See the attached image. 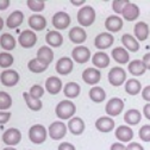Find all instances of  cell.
I'll return each instance as SVG.
<instances>
[{
	"mask_svg": "<svg viewBox=\"0 0 150 150\" xmlns=\"http://www.w3.org/2000/svg\"><path fill=\"white\" fill-rule=\"evenodd\" d=\"M75 112H76V106H75V104L73 101H69V100L60 101L55 108L56 116L62 120L71 119L73 116L75 115Z\"/></svg>",
	"mask_w": 150,
	"mask_h": 150,
	"instance_id": "6da1fadb",
	"label": "cell"
},
{
	"mask_svg": "<svg viewBox=\"0 0 150 150\" xmlns=\"http://www.w3.org/2000/svg\"><path fill=\"white\" fill-rule=\"evenodd\" d=\"M96 21V10L92 6H82L78 12V22L82 26H91Z\"/></svg>",
	"mask_w": 150,
	"mask_h": 150,
	"instance_id": "7a4b0ae2",
	"label": "cell"
},
{
	"mask_svg": "<svg viewBox=\"0 0 150 150\" xmlns=\"http://www.w3.org/2000/svg\"><path fill=\"white\" fill-rule=\"evenodd\" d=\"M29 138L35 144H42L47 139V129L42 124H35L29 130Z\"/></svg>",
	"mask_w": 150,
	"mask_h": 150,
	"instance_id": "3957f363",
	"label": "cell"
},
{
	"mask_svg": "<svg viewBox=\"0 0 150 150\" xmlns=\"http://www.w3.org/2000/svg\"><path fill=\"white\" fill-rule=\"evenodd\" d=\"M125 81H126V73L123 68H120V67L111 68V70L108 71V82L112 86L119 87Z\"/></svg>",
	"mask_w": 150,
	"mask_h": 150,
	"instance_id": "277c9868",
	"label": "cell"
},
{
	"mask_svg": "<svg viewBox=\"0 0 150 150\" xmlns=\"http://www.w3.org/2000/svg\"><path fill=\"white\" fill-rule=\"evenodd\" d=\"M48 131H49V136H50L51 139L59 141V139H62L66 136V134H67V126L64 125L63 122L57 120V122H54V123L50 124Z\"/></svg>",
	"mask_w": 150,
	"mask_h": 150,
	"instance_id": "5b68a950",
	"label": "cell"
},
{
	"mask_svg": "<svg viewBox=\"0 0 150 150\" xmlns=\"http://www.w3.org/2000/svg\"><path fill=\"white\" fill-rule=\"evenodd\" d=\"M71 57L73 60L76 62V63H86L91 60V51L87 47H83V45H78L75 47L71 51Z\"/></svg>",
	"mask_w": 150,
	"mask_h": 150,
	"instance_id": "8992f818",
	"label": "cell"
},
{
	"mask_svg": "<svg viewBox=\"0 0 150 150\" xmlns=\"http://www.w3.org/2000/svg\"><path fill=\"white\" fill-rule=\"evenodd\" d=\"M124 108V101L120 98H112L107 101L105 106V111L110 117H116L119 116L120 112Z\"/></svg>",
	"mask_w": 150,
	"mask_h": 150,
	"instance_id": "52a82bcc",
	"label": "cell"
},
{
	"mask_svg": "<svg viewBox=\"0 0 150 150\" xmlns=\"http://www.w3.org/2000/svg\"><path fill=\"white\" fill-rule=\"evenodd\" d=\"M36 42H37V35L32 30H24L18 37V43L25 49L32 48L36 44Z\"/></svg>",
	"mask_w": 150,
	"mask_h": 150,
	"instance_id": "ba28073f",
	"label": "cell"
},
{
	"mask_svg": "<svg viewBox=\"0 0 150 150\" xmlns=\"http://www.w3.org/2000/svg\"><path fill=\"white\" fill-rule=\"evenodd\" d=\"M21 139H22V132L18 129H14V127L7 129L3 134V142L10 146L17 145L21 142Z\"/></svg>",
	"mask_w": 150,
	"mask_h": 150,
	"instance_id": "9c48e42d",
	"label": "cell"
},
{
	"mask_svg": "<svg viewBox=\"0 0 150 150\" xmlns=\"http://www.w3.org/2000/svg\"><path fill=\"white\" fill-rule=\"evenodd\" d=\"M51 23L54 25V28H56L57 30H64L70 25V17L68 13L66 12H57L52 16Z\"/></svg>",
	"mask_w": 150,
	"mask_h": 150,
	"instance_id": "30bf717a",
	"label": "cell"
},
{
	"mask_svg": "<svg viewBox=\"0 0 150 150\" xmlns=\"http://www.w3.org/2000/svg\"><path fill=\"white\" fill-rule=\"evenodd\" d=\"M0 80L1 83L6 87H13L19 82V74L13 69H6L4 71H1L0 75Z\"/></svg>",
	"mask_w": 150,
	"mask_h": 150,
	"instance_id": "8fae6325",
	"label": "cell"
},
{
	"mask_svg": "<svg viewBox=\"0 0 150 150\" xmlns=\"http://www.w3.org/2000/svg\"><path fill=\"white\" fill-rule=\"evenodd\" d=\"M113 41H115L113 35H111L110 32H101L96 37L94 45H96V48L104 50V49L110 48L112 44H113Z\"/></svg>",
	"mask_w": 150,
	"mask_h": 150,
	"instance_id": "7c38bea8",
	"label": "cell"
},
{
	"mask_svg": "<svg viewBox=\"0 0 150 150\" xmlns=\"http://www.w3.org/2000/svg\"><path fill=\"white\" fill-rule=\"evenodd\" d=\"M101 79V73L96 68H87L82 71V80L87 85H97Z\"/></svg>",
	"mask_w": 150,
	"mask_h": 150,
	"instance_id": "4fadbf2b",
	"label": "cell"
},
{
	"mask_svg": "<svg viewBox=\"0 0 150 150\" xmlns=\"http://www.w3.org/2000/svg\"><path fill=\"white\" fill-rule=\"evenodd\" d=\"M73 68H74V63L70 57H61L55 67L56 71L60 75H68L69 73H71Z\"/></svg>",
	"mask_w": 150,
	"mask_h": 150,
	"instance_id": "5bb4252c",
	"label": "cell"
},
{
	"mask_svg": "<svg viewBox=\"0 0 150 150\" xmlns=\"http://www.w3.org/2000/svg\"><path fill=\"white\" fill-rule=\"evenodd\" d=\"M105 28L110 32H118L123 29V21L118 16H110L105 21Z\"/></svg>",
	"mask_w": 150,
	"mask_h": 150,
	"instance_id": "9a60e30c",
	"label": "cell"
},
{
	"mask_svg": "<svg viewBox=\"0 0 150 150\" xmlns=\"http://www.w3.org/2000/svg\"><path fill=\"white\" fill-rule=\"evenodd\" d=\"M69 40L74 43V44H81L87 40V33L86 31L80 28V26H74L70 31H69Z\"/></svg>",
	"mask_w": 150,
	"mask_h": 150,
	"instance_id": "2e32d148",
	"label": "cell"
},
{
	"mask_svg": "<svg viewBox=\"0 0 150 150\" xmlns=\"http://www.w3.org/2000/svg\"><path fill=\"white\" fill-rule=\"evenodd\" d=\"M28 24L35 31H42L47 26V19L41 14H33V16L29 17Z\"/></svg>",
	"mask_w": 150,
	"mask_h": 150,
	"instance_id": "e0dca14e",
	"label": "cell"
},
{
	"mask_svg": "<svg viewBox=\"0 0 150 150\" xmlns=\"http://www.w3.org/2000/svg\"><path fill=\"white\" fill-rule=\"evenodd\" d=\"M45 89L50 94L56 96L62 89V81L57 76H50L45 80Z\"/></svg>",
	"mask_w": 150,
	"mask_h": 150,
	"instance_id": "ac0fdd59",
	"label": "cell"
},
{
	"mask_svg": "<svg viewBox=\"0 0 150 150\" xmlns=\"http://www.w3.org/2000/svg\"><path fill=\"white\" fill-rule=\"evenodd\" d=\"M122 16L124 17L125 21H127V22H134V21L137 19L138 16H139V7H138L136 4H134V3H129V4L125 6V8H124Z\"/></svg>",
	"mask_w": 150,
	"mask_h": 150,
	"instance_id": "d6986e66",
	"label": "cell"
},
{
	"mask_svg": "<svg viewBox=\"0 0 150 150\" xmlns=\"http://www.w3.org/2000/svg\"><path fill=\"white\" fill-rule=\"evenodd\" d=\"M24 22V13L22 11H13L6 19V26L8 29H16Z\"/></svg>",
	"mask_w": 150,
	"mask_h": 150,
	"instance_id": "ffe728a7",
	"label": "cell"
},
{
	"mask_svg": "<svg viewBox=\"0 0 150 150\" xmlns=\"http://www.w3.org/2000/svg\"><path fill=\"white\" fill-rule=\"evenodd\" d=\"M68 130L73 135L79 136L85 131V122L79 117H73L68 122Z\"/></svg>",
	"mask_w": 150,
	"mask_h": 150,
	"instance_id": "44dd1931",
	"label": "cell"
},
{
	"mask_svg": "<svg viewBox=\"0 0 150 150\" xmlns=\"http://www.w3.org/2000/svg\"><path fill=\"white\" fill-rule=\"evenodd\" d=\"M111 55H112V59H113L117 63H120V64L129 63V61H130V55H129L127 50L125 48H122V47L115 48L112 50Z\"/></svg>",
	"mask_w": 150,
	"mask_h": 150,
	"instance_id": "7402d4cb",
	"label": "cell"
},
{
	"mask_svg": "<svg viewBox=\"0 0 150 150\" xmlns=\"http://www.w3.org/2000/svg\"><path fill=\"white\" fill-rule=\"evenodd\" d=\"M115 135L120 142H130L134 137V131L127 125H120L117 127Z\"/></svg>",
	"mask_w": 150,
	"mask_h": 150,
	"instance_id": "603a6c76",
	"label": "cell"
},
{
	"mask_svg": "<svg viewBox=\"0 0 150 150\" xmlns=\"http://www.w3.org/2000/svg\"><path fill=\"white\" fill-rule=\"evenodd\" d=\"M36 59H38L41 62L49 66L54 60V52H52L51 48L47 47V45L41 47L38 50H37V57Z\"/></svg>",
	"mask_w": 150,
	"mask_h": 150,
	"instance_id": "cb8c5ba5",
	"label": "cell"
},
{
	"mask_svg": "<svg viewBox=\"0 0 150 150\" xmlns=\"http://www.w3.org/2000/svg\"><path fill=\"white\" fill-rule=\"evenodd\" d=\"M96 127L100 132H110L115 129V120L111 117H100L96 122Z\"/></svg>",
	"mask_w": 150,
	"mask_h": 150,
	"instance_id": "d4e9b609",
	"label": "cell"
},
{
	"mask_svg": "<svg viewBox=\"0 0 150 150\" xmlns=\"http://www.w3.org/2000/svg\"><path fill=\"white\" fill-rule=\"evenodd\" d=\"M45 42L52 48H59L63 44V36L59 31H49L45 35Z\"/></svg>",
	"mask_w": 150,
	"mask_h": 150,
	"instance_id": "484cf974",
	"label": "cell"
},
{
	"mask_svg": "<svg viewBox=\"0 0 150 150\" xmlns=\"http://www.w3.org/2000/svg\"><path fill=\"white\" fill-rule=\"evenodd\" d=\"M92 63L94 64L97 68H101V69L106 68L110 64V56L104 51H98V52H96L94 55H93Z\"/></svg>",
	"mask_w": 150,
	"mask_h": 150,
	"instance_id": "4316f807",
	"label": "cell"
},
{
	"mask_svg": "<svg viewBox=\"0 0 150 150\" xmlns=\"http://www.w3.org/2000/svg\"><path fill=\"white\" fill-rule=\"evenodd\" d=\"M122 43L124 45L125 49H127L131 52H136L139 50V44L138 41L135 38L134 36H131L129 33H125L122 36Z\"/></svg>",
	"mask_w": 150,
	"mask_h": 150,
	"instance_id": "83f0119b",
	"label": "cell"
},
{
	"mask_svg": "<svg viewBox=\"0 0 150 150\" xmlns=\"http://www.w3.org/2000/svg\"><path fill=\"white\" fill-rule=\"evenodd\" d=\"M134 32H135L136 38L139 42H143L149 37V26L144 22H138L134 28Z\"/></svg>",
	"mask_w": 150,
	"mask_h": 150,
	"instance_id": "f1b7e54d",
	"label": "cell"
},
{
	"mask_svg": "<svg viewBox=\"0 0 150 150\" xmlns=\"http://www.w3.org/2000/svg\"><path fill=\"white\" fill-rule=\"evenodd\" d=\"M127 69L130 71V74H132L134 76H141V75H143L146 70V67L144 66L143 61L141 60H134L131 61L127 66Z\"/></svg>",
	"mask_w": 150,
	"mask_h": 150,
	"instance_id": "f546056e",
	"label": "cell"
},
{
	"mask_svg": "<svg viewBox=\"0 0 150 150\" xmlns=\"http://www.w3.org/2000/svg\"><path fill=\"white\" fill-rule=\"evenodd\" d=\"M80 92H81V87H80V85L76 83V82H68V83H66L64 87H63L64 96H66L67 98H70V99H74V98L79 97Z\"/></svg>",
	"mask_w": 150,
	"mask_h": 150,
	"instance_id": "4dcf8cb0",
	"label": "cell"
},
{
	"mask_svg": "<svg viewBox=\"0 0 150 150\" xmlns=\"http://www.w3.org/2000/svg\"><path fill=\"white\" fill-rule=\"evenodd\" d=\"M142 119V115H141V112L138 110H129L125 112V115H124V120L126 124L129 125H137Z\"/></svg>",
	"mask_w": 150,
	"mask_h": 150,
	"instance_id": "1f68e13d",
	"label": "cell"
},
{
	"mask_svg": "<svg viewBox=\"0 0 150 150\" xmlns=\"http://www.w3.org/2000/svg\"><path fill=\"white\" fill-rule=\"evenodd\" d=\"M142 89V85L136 79H130L125 82V92L130 96H137Z\"/></svg>",
	"mask_w": 150,
	"mask_h": 150,
	"instance_id": "d6a6232c",
	"label": "cell"
},
{
	"mask_svg": "<svg viewBox=\"0 0 150 150\" xmlns=\"http://www.w3.org/2000/svg\"><path fill=\"white\" fill-rule=\"evenodd\" d=\"M0 44H1V48L5 49L6 51H11L16 48V40L14 37L11 33H3L1 37H0Z\"/></svg>",
	"mask_w": 150,
	"mask_h": 150,
	"instance_id": "836d02e7",
	"label": "cell"
},
{
	"mask_svg": "<svg viewBox=\"0 0 150 150\" xmlns=\"http://www.w3.org/2000/svg\"><path fill=\"white\" fill-rule=\"evenodd\" d=\"M89 98L92 99V101L94 103H103L105 99H106V92L101 88V87H92L89 89Z\"/></svg>",
	"mask_w": 150,
	"mask_h": 150,
	"instance_id": "e575fe53",
	"label": "cell"
},
{
	"mask_svg": "<svg viewBox=\"0 0 150 150\" xmlns=\"http://www.w3.org/2000/svg\"><path fill=\"white\" fill-rule=\"evenodd\" d=\"M48 67H49L48 64L41 62L38 59H32V60H30L29 63H28V68H29V70L32 71V73H35V74L43 73L44 70H47Z\"/></svg>",
	"mask_w": 150,
	"mask_h": 150,
	"instance_id": "d590c367",
	"label": "cell"
},
{
	"mask_svg": "<svg viewBox=\"0 0 150 150\" xmlns=\"http://www.w3.org/2000/svg\"><path fill=\"white\" fill-rule=\"evenodd\" d=\"M23 98H24V100H25V103H26L28 107H29L31 111L37 112V111H41V110H42L43 104H42V101H41V100L31 98L29 93H25V92L23 93Z\"/></svg>",
	"mask_w": 150,
	"mask_h": 150,
	"instance_id": "8d00e7d4",
	"label": "cell"
},
{
	"mask_svg": "<svg viewBox=\"0 0 150 150\" xmlns=\"http://www.w3.org/2000/svg\"><path fill=\"white\" fill-rule=\"evenodd\" d=\"M12 106V98L8 93L0 91V110H8Z\"/></svg>",
	"mask_w": 150,
	"mask_h": 150,
	"instance_id": "74e56055",
	"label": "cell"
},
{
	"mask_svg": "<svg viewBox=\"0 0 150 150\" xmlns=\"http://www.w3.org/2000/svg\"><path fill=\"white\" fill-rule=\"evenodd\" d=\"M13 56L6 51L4 52H0V67L1 68H8L13 64Z\"/></svg>",
	"mask_w": 150,
	"mask_h": 150,
	"instance_id": "f35d334b",
	"label": "cell"
},
{
	"mask_svg": "<svg viewBox=\"0 0 150 150\" xmlns=\"http://www.w3.org/2000/svg\"><path fill=\"white\" fill-rule=\"evenodd\" d=\"M26 5L33 12H41L45 7V3L43 1V0H28Z\"/></svg>",
	"mask_w": 150,
	"mask_h": 150,
	"instance_id": "ab89813d",
	"label": "cell"
},
{
	"mask_svg": "<svg viewBox=\"0 0 150 150\" xmlns=\"http://www.w3.org/2000/svg\"><path fill=\"white\" fill-rule=\"evenodd\" d=\"M29 94H30L31 98L38 99V100H40V99L43 97V94H44V88H43L41 85H33V86L30 88V91H29Z\"/></svg>",
	"mask_w": 150,
	"mask_h": 150,
	"instance_id": "60d3db41",
	"label": "cell"
},
{
	"mask_svg": "<svg viewBox=\"0 0 150 150\" xmlns=\"http://www.w3.org/2000/svg\"><path fill=\"white\" fill-rule=\"evenodd\" d=\"M127 4H129V1H126V0H113V1H112V8H113V11L116 13L122 14Z\"/></svg>",
	"mask_w": 150,
	"mask_h": 150,
	"instance_id": "b9f144b4",
	"label": "cell"
},
{
	"mask_svg": "<svg viewBox=\"0 0 150 150\" xmlns=\"http://www.w3.org/2000/svg\"><path fill=\"white\" fill-rule=\"evenodd\" d=\"M138 136L142 141L144 142H150V125L146 124V125H143L139 131H138Z\"/></svg>",
	"mask_w": 150,
	"mask_h": 150,
	"instance_id": "7bdbcfd3",
	"label": "cell"
},
{
	"mask_svg": "<svg viewBox=\"0 0 150 150\" xmlns=\"http://www.w3.org/2000/svg\"><path fill=\"white\" fill-rule=\"evenodd\" d=\"M11 118V112H4L1 111L0 112V122H1V124L4 125L5 123H7Z\"/></svg>",
	"mask_w": 150,
	"mask_h": 150,
	"instance_id": "ee69618b",
	"label": "cell"
},
{
	"mask_svg": "<svg viewBox=\"0 0 150 150\" xmlns=\"http://www.w3.org/2000/svg\"><path fill=\"white\" fill-rule=\"evenodd\" d=\"M59 150H76L75 146L69 142H63L59 145Z\"/></svg>",
	"mask_w": 150,
	"mask_h": 150,
	"instance_id": "f6af8a7d",
	"label": "cell"
},
{
	"mask_svg": "<svg viewBox=\"0 0 150 150\" xmlns=\"http://www.w3.org/2000/svg\"><path fill=\"white\" fill-rule=\"evenodd\" d=\"M126 148H127V150H144V148L137 142H130Z\"/></svg>",
	"mask_w": 150,
	"mask_h": 150,
	"instance_id": "bcb514c9",
	"label": "cell"
},
{
	"mask_svg": "<svg viewBox=\"0 0 150 150\" xmlns=\"http://www.w3.org/2000/svg\"><path fill=\"white\" fill-rule=\"evenodd\" d=\"M142 98L145 101H149L150 103V86L144 87V89L142 91Z\"/></svg>",
	"mask_w": 150,
	"mask_h": 150,
	"instance_id": "7dc6e473",
	"label": "cell"
},
{
	"mask_svg": "<svg viewBox=\"0 0 150 150\" xmlns=\"http://www.w3.org/2000/svg\"><path fill=\"white\" fill-rule=\"evenodd\" d=\"M110 150H127V148L125 146V145H123L122 143H113L111 145V148H110Z\"/></svg>",
	"mask_w": 150,
	"mask_h": 150,
	"instance_id": "c3c4849f",
	"label": "cell"
},
{
	"mask_svg": "<svg viewBox=\"0 0 150 150\" xmlns=\"http://www.w3.org/2000/svg\"><path fill=\"white\" fill-rule=\"evenodd\" d=\"M143 63H144V66L146 67V69H149L150 70V52H148V54H145L144 56H143Z\"/></svg>",
	"mask_w": 150,
	"mask_h": 150,
	"instance_id": "681fc988",
	"label": "cell"
},
{
	"mask_svg": "<svg viewBox=\"0 0 150 150\" xmlns=\"http://www.w3.org/2000/svg\"><path fill=\"white\" fill-rule=\"evenodd\" d=\"M143 113H144L145 118H146L148 120H150V103H148V104L144 105V107H143Z\"/></svg>",
	"mask_w": 150,
	"mask_h": 150,
	"instance_id": "f907efd6",
	"label": "cell"
},
{
	"mask_svg": "<svg viewBox=\"0 0 150 150\" xmlns=\"http://www.w3.org/2000/svg\"><path fill=\"white\" fill-rule=\"evenodd\" d=\"M10 5V0H0V10L4 11Z\"/></svg>",
	"mask_w": 150,
	"mask_h": 150,
	"instance_id": "816d5d0a",
	"label": "cell"
},
{
	"mask_svg": "<svg viewBox=\"0 0 150 150\" xmlns=\"http://www.w3.org/2000/svg\"><path fill=\"white\" fill-rule=\"evenodd\" d=\"M70 3H71L73 5H75V6H81V5L85 4V0H79V1H76V0H71Z\"/></svg>",
	"mask_w": 150,
	"mask_h": 150,
	"instance_id": "f5cc1de1",
	"label": "cell"
},
{
	"mask_svg": "<svg viewBox=\"0 0 150 150\" xmlns=\"http://www.w3.org/2000/svg\"><path fill=\"white\" fill-rule=\"evenodd\" d=\"M3 150H17V149H14V148H12V146H8V148H5V149H3Z\"/></svg>",
	"mask_w": 150,
	"mask_h": 150,
	"instance_id": "db71d44e",
	"label": "cell"
}]
</instances>
